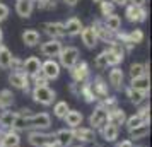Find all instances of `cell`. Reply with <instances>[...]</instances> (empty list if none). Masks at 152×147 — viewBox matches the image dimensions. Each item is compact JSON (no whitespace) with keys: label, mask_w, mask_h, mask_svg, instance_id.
I'll return each instance as SVG.
<instances>
[{"label":"cell","mask_w":152,"mask_h":147,"mask_svg":"<svg viewBox=\"0 0 152 147\" xmlns=\"http://www.w3.org/2000/svg\"><path fill=\"white\" fill-rule=\"evenodd\" d=\"M70 147H82V146H70Z\"/></svg>","instance_id":"cell-54"},{"label":"cell","mask_w":152,"mask_h":147,"mask_svg":"<svg viewBox=\"0 0 152 147\" xmlns=\"http://www.w3.org/2000/svg\"><path fill=\"white\" fill-rule=\"evenodd\" d=\"M128 39H130V43L135 46V45H138V43L144 41V31L142 29H133V31H130L128 33Z\"/></svg>","instance_id":"cell-41"},{"label":"cell","mask_w":152,"mask_h":147,"mask_svg":"<svg viewBox=\"0 0 152 147\" xmlns=\"http://www.w3.org/2000/svg\"><path fill=\"white\" fill-rule=\"evenodd\" d=\"M43 29H45V34L50 36V39H60L63 36H67L63 22H45Z\"/></svg>","instance_id":"cell-14"},{"label":"cell","mask_w":152,"mask_h":147,"mask_svg":"<svg viewBox=\"0 0 152 147\" xmlns=\"http://www.w3.org/2000/svg\"><path fill=\"white\" fill-rule=\"evenodd\" d=\"M144 123H149V121H145L144 116H140L138 113H135V115H132V116H128L126 118V121H125V125H126V128L128 130H132V128H135V127L138 125H144ZM151 125V123H149Z\"/></svg>","instance_id":"cell-37"},{"label":"cell","mask_w":152,"mask_h":147,"mask_svg":"<svg viewBox=\"0 0 152 147\" xmlns=\"http://www.w3.org/2000/svg\"><path fill=\"white\" fill-rule=\"evenodd\" d=\"M116 147H135V146H133V142H132L130 139H126V140H121V142H118Z\"/></svg>","instance_id":"cell-48"},{"label":"cell","mask_w":152,"mask_h":147,"mask_svg":"<svg viewBox=\"0 0 152 147\" xmlns=\"http://www.w3.org/2000/svg\"><path fill=\"white\" fill-rule=\"evenodd\" d=\"M149 132H151V127H149V123H144V125H138V127H135V128L128 130V135H130V140L133 142V140L145 139V137L149 135Z\"/></svg>","instance_id":"cell-30"},{"label":"cell","mask_w":152,"mask_h":147,"mask_svg":"<svg viewBox=\"0 0 152 147\" xmlns=\"http://www.w3.org/2000/svg\"><path fill=\"white\" fill-rule=\"evenodd\" d=\"M108 121L110 123H113V125H125V121H126V115H125V111L118 106V108H115V110H111L110 113H108Z\"/></svg>","instance_id":"cell-29"},{"label":"cell","mask_w":152,"mask_h":147,"mask_svg":"<svg viewBox=\"0 0 152 147\" xmlns=\"http://www.w3.org/2000/svg\"><path fill=\"white\" fill-rule=\"evenodd\" d=\"M45 147H60V146H58V144L55 142V139H53V140H50V142H48Z\"/></svg>","instance_id":"cell-51"},{"label":"cell","mask_w":152,"mask_h":147,"mask_svg":"<svg viewBox=\"0 0 152 147\" xmlns=\"http://www.w3.org/2000/svg\"><path fill=\"white\" fill-rule=\"evenodd\" d=\"M15 2H17V0H15ZM33 2H34V0H33Z\"/></svg>","instance_id":"cell-57"},{"label":"cell","mask_w":152,"mask_h":147,"mask_svg":"<svg viewBox=\"0 0 152 147\" xmlns=\"http://www.w3.org/2000/svg\"><path fill=\"white\" fill-rule=\"evenodd\" d=\"M80 39L86 45V48H89V50H94L97 46V41H99L96 33H94V29L91 28V26H84L82 28V31H80Z\"/></svg>","instance_id":"cell-20"},{"label":"cell","mask_w":152,"mask_h":147,"mask_svg":"<svg viewBox=\"0 0 152 147\" xmlns=\"http://www.w3.org/2000/svg\"><path fill=\"white\" fill-rule=\"evenodd\" d=\"M103 22L111 33H116V31L121 29V17H120L118 14H111V15H108V17H104Z\"/></svg>","instance_id":"cell-32"},{"label":"cell","mask_w":152,"mask_h":147,"mask_svg":"<svg viewBox=\"0 0 152 147\" xmlns=\"http://www.w3.org/2000/svg\"><path fill=\"white\" fill-rule=\"evenodd\" d=\"M0 135H2V130H0Z\"/></svg>","instance_id":"cell-55"},{"label":"cell","mask_w":152,"mask_h":147,"mask_svg":"<svg viewBox=\"0 0 152 147\" xmlns=\"http://www.w3.org/2000/svg\"><path fill=\"white\" fill-rule=\"evenodd\" d=\"M14 105V94L9 89L0 91V110H7L9 106Z\"/></svg>","instance_id":"cell-35"},{"label":"cell","mask_w":152,"mask_h":147,"mask_svg":"<svg viewBox=\"0 0 152 147\" xmlns=\"http://www.w3.org/2000/svg\"><path fill=\"white\" fill-rule=\"evenodd\" d=\"M53 139L60 147H70L74 142V130L72 128H60L53 133Z\"/></svg>","instance_id":"cell-17"},{"label":"cell","mask_w":152,"mask_h":147,"mask_svg":"<svg viewBox=\"0 0 152 147\" xmlns=\"http://www.w3.org/2000/svg\"><path fill=\"white\" fill-rule=\"evenodd\" d=\"M91 87H92V92H94L96 101H101V99L110 96L108 94L110 92V86H108V82L101 75H97V77H94V80H91Z\"/></svg>","instance_id":"cell-8"},{"label":"cell","mask_w":152,"mask_h":147,"mask_svg":"<svg viewBox=\"0 0 152 147\" xmlns=\"http://www.w3.org/2000/svg\"><path fill=\"white\" fill-rule=\"evenodd\" d=\"M108 82L113 89H116V91H121L123 89V82H125V74L123 70L120 69V67H113L110 70V74H108Z\"/></svg>","instance_id":"cell-16"},{"label":"cell","mask_w":152,"mask_h":147,"mask_svg":"<svg viewBox=\"0 0 152 147\" xmlns=\"http://www.w3.org/2000/svg\"><path fill=\"white\" fill-rule=\"evenodd\" d=\"M9 84L14 89H19L22 92H29V87H31L29 77L24 72H10L9 74Z\"/></svg>","instance_id":"cell-5"},{"label":"cell","mask_w":152,"mask_h":147,"mask_svg":"<svg viewBox=\"0 0 152 147\" xmlns=\"http://www.w3.org/2000/svg\"><path fill=\"white\" fill-rule=\"evenodd\" d=\"M33 10H34V2H33V0H17V4H15V12H17L19 17L28 19V17H31Z\"/></svg>","instance_id":"cell-22"},{"label":"cell","mask_w":152,"mask_h":147,"mask_svg":"<svg viewBox=\"0 0 152 147\" xmlns=\"http://www.w3.org/2000/svg\"><path fill=\"white\" fill-rule=\"evenodd\" d=\"M12 53L5 45H0V69H10L12 63Z\"/></svg>","instance_id":"cell-34"},{"label":"cell","mask_w":152,"mask_h":147,"mask_svg":"<svg viewBox=\"0 0 152 147\" xmlns=\"http://www.w3.org/2000/svg\"><path fill=\"white\" fill-rule=\"evenodd\" d=\"M41 70V60L38 58V56H28L26 60H22V72L31 77V75H34Z\"/></svg>","instance_id":"cell-18"},{"label":"cell","mask_w":152,"mask_h":147,"mask_svg":"<svg viewBox=\"0 0 152 147\" xmlns=\"http://www.w3.org/2000/svg\"><path fill=\"white\" fill-rule=\"evenodd\" d=\"M21 146V135L14 130L2 132L0 135V147H19Z\"/></svg>","instance_id":"cell-19"},{"label":"cell","mask_w":152,"mask_h":147,"mask_svg":"<svg viewBox=\"0 0 152 147\" xmlns=\"http://www.w3.org/2000/svg\"><path fill=\"white\" fill-rule=\"evenodd\" d=\"M74 140H79L82 144H89L96 140V132L92 128H86V127H79L74 128Z\"/></svg>","instance_id":"cell-21"},{"label":"cell","mask_w":152,"mask_h":147,"mask_svg":"<svg viewBox=\"0 0 152 147\" xmlns=\"http://www.w3.org/2000/svg\"><path fill=\"white\" fill-rule=\"evenodd\" d=\"M50 140H53V133H46L45 130H33L28 133V142L33 147H45Z\"/></svg>","instance_id":"cell-7"},{"label":"cell","mask_w":152,"mask_h":147,"mask_svg":"<svg viewBox=\"0 0 152 147\" xmlns=\"http://www.w3.org/2000/svg\"><path fill=\"white\" fill-rule=\"evenodd\" d=\"M128 5H135V7H145L147 0H126Z\"/></svg>","instance_id":"cell-47"},{"label":"cell","mask_w":152,"mask_h":147,"mask_svg":"<svg viewBox=\"0 0 152 147\" xmlns=\"http://www.w3.org/2000/svg\"><path fill=\"white\" fill-rule=\"evenodd\" d=\"M33 113L31 110H21V111H15V118H14V123L10 127V130H14V132H21V130H26L29 128V116H31Z\"/></svg>","instance_id":"cell-13"},{"label":"cell","mask_w":152,"mask_h":147,"mask_svg":"<svg viewBox=\"0 0 152 147\" xmlns=\"http://www.w3.org/2000/svg\"><path fill=\"white\" fill-rule=\"evenodd\" d=\"M96 147H101V146H96Z\"/></svg>","instance_id":"cell-56"},{"label":"cell","mask_w":152,"mask_h":147,"mask_svg":"<svg viewBox=\"0 0 152 147\" xmlns=\"http://www.w3.org/2000/svg\"><path fill=\"white\" fill-rule=\"evenodd\" d=\"M70 110V106L67 101H58V103H55V106H53V115H55L56 118L63 120V116L67 115V111Z\"/></svg>","instance_id":"cell-38"},{"label":"cell","mask_w":152,"mask_h":147,"mask_svg":"<svg viewBox=\"0 0 152 147\" xmlns=\"http://www.w3.org/2000/svg\"><path fill=\"white\" fill-rule=\"evenodd\" d=\"M7 17H9V7L0 2V22H4Z\"/></svg>","instance_id":"cell-45"},{"label":"cell","mask_w":152,"mask_h":147,"mask_svg":"<svg viewBox=\"0 0 152 147\" xmlns=\"http://www.w3.org/2000/svg\"><path fill=\"white\" fill-rule=\"evenodd\" d=\"M31 96H33V99H34V103H38V105H43V106L53 105V103H55V99H56L55 91H53V89H50L48 86L33 87Z\"/></svg>","instance_id":"cell-2"},{"label":"cell","mask_w":152,"mask_h":147,"mask_svg":"<svg viewBox=\"0 0 152 147\" xmlns=\"http://www.w3.org/2000/svg\"><path fill=\"white\" fill-rule=\"evenodd\" d=\"M29 82L34 86V87H39V86H48V80H46V77L41 74V70H39L38 74H34V75H31V77H29Z\"/></svg>","instance_id":"cell-42"},{"label":"cell","mask_w":152,"mask_h":147,"mask_svg":"<svg viewBox=\"0 0 152 147\" xmlns=\"http://www.w3.org/2000/svg\"><path fill=\"white\" fill-rule=\"evenodd\" d=\"M99 132H101V137H103L106 142H115L118 139V135H120V127L113 125V123H106L99 128Z\"/></svg>","instance_id":"cell-24"},{"label":"cell","mask_w":152,"mask_h":147,"mask_svg":"<svg viewBox=\"0 0 152 147\" xmlns=\"http://www.w3.org/2000/svg\"><path fill=\"white\" fill-rule=\"evenodd\" d=\"M99 10H101L103 17H108V15L115 14V5L111 4L110 0H103V2H99Z\"/></svg>","instance_id":"cell-40"},{"label":"cell","mask_w":152,"mask_h":147,"mask_svg":"<svg viewBox=\"0 0 152 147\" xmlns=\"http://www.w3.org/2000/svg\"><path fill=\"white\" fill-rule=\"evenodd\" d=\"M92 2H97V4H99V2H103V0H92Z\"/></svg>","instance_id":"cell-53"},{"label":"cell","mask_w":152,"mask_h":147,"mask_svg":"<svg viewBox=\"0 0 152 147\" xmlns=\"http://www.w3.org/2000/svg\"><path fill=\"white\" fill-rule=\"evenodd\" d=\"M60 63L56 62L55 58H48L41 62V74L46 77V80H55L60 77Z\"/></svg>","instance_id":"cell-6"},{"label":"cell","mask_w":152,"mask_h":147,"mask_svg":"<svg viewBox=\"0 0 152 147\" xmlns=\"http://www.w3.org/2000/svg\"><path fill=\"white\" fill-rule=\"evenodd\" d=\"M70 77L74 82L77 84H84V82H87L91 77V70H89V63L84 62V60H79V62L70 69Z\"/></svg>","instance_id":"cell-4"},{"label":"cell","mask_w":152,"mask_h":147,"mask_svg":"<svg viewBox=\"0 0 152 147\" xmlns=\"http://www.w3.org/2000/svg\"><path fill=\"white\" fill-rule=\"evenodd\" d=\"M51 125V116L48 113H33L29 116V127L36 130H46Z\"/></svg>","instance_id":"cell-12"},{"label":"cell","mask_w":152,"mask_h":147,"mask_svg":"<svg viewBox=\"0 0 152 147\" xmlns=\"http://www.w3.org/2000/svg\"><path fill=\"white\" fill-rule=\"evenodd\" d=\"M106 123H108V111L97 105L96 108H94V111L91 113V116H89L91 128H92V130H96V128H101V127L106 125Z\"/></svg>","instance_id":"cell-10"},{"label":"cell","mask_w":152,"mask_h":147,"mask_svg":"<svg viewBox=\"0 0 152 147\" xmlns=\"http://www.w3.org/2000/svg\"><path fill=\"white\" fill-rule=\"evenodd\" d=\"M91 28L94 29V33H96L97 39H101L103 43L110 45L111 41H115V33H111L110 29L104 26L103 21H94L92 24H91Z\"/></svg>","instance_id":"cell-11"},{"label":"cell","mask_w":152,"mask_h":147,"mask_svg":"<svg viewBox=\"0 0 152 147\" xmlns=\"http://www.w3.org/2000/svg\"><path fill=\"white\" fill-rule=\"evenodd\" d=\"M22 41H24V45L29 46V48L38 46V45L41 43V34H39L36 29H26V31L22 33Z\"/></svg>","instance_id":"cell-25"},{"label":"cell","mask_w":152,"mask_h":147,"mask_svg":"<svg viewBox=\"0 0 152 147\" xmlns=\"http://www.w3.org/2000/svg\"><path fill=\"white\" fill-rule=\"evenodd\" d=\"M79 56H80V53L75 46H63L62 51L58 53V60H60L58 63H60V67H65L70 70L79 62Z\"/></svg>","instance_id":"cell-3"},{"label":"cell","mask_w":152,"mask_h":147,"mask_svg":"<svg viewBox=\"0 0 152 147\" xmlns=\"http://www.w3.org/2000/svg\"><path fill=\"white\" fill-rule=\"evenodd\" d=\"M15 118V111H10V110H0V127L2 128H7L10 130V127L14 123Z\"/></svg>","instance_id":"cell-33"},{"label":"cell","mask_w":152,"mask_h":147,"mask_svg":"<svg viewBox=\"0 0 152 147\" xmlns=\"http://www.w3.org/2000/svg\"><path fill=\"white\" fill-rule=\"evenodd\" d=\"M82 120H84V116H82V113L80 111H77V110H69L67 111V115L63 116V121H65V125L69 127V128H79V127L82 125Z\"/></svg>","instance_id":"cell-23"},{"label":"cell","mask_w":152,"mask_h":147,"mask_svg":"<svg viewBox=\"0 0 152 147\" xmlns=\"http://www.w3.org/2000/svg\"><path fill=\"white\" fill-rule=\"evenodd\" d=\"M104 55L108 60V67H118L125 60V50L120 43L115 39L108 45V48L104 50Z\"/></svg>","instance_id":"cell-1"},{"label":"cell","mask_w":152,"mask_h":147,"mask_svg":"<svg viewBox=\"0 0 152 147\" xmlns=\"http://www.w3.org/2000/svg\"><path fill=\"white\" fill-rule=\"evenodd\" d=\"M63 45L60 39H48V41L41 43V46H39V53L43 56H48V58H55L58 56V53L62 51Z\"/></svg>","instance_id":"cell-9"},{"label":"cell","mask_w":152,"mask_h":147,"mask_svg":"<svg viewBox=\"0 0 152 147\" xmlns=\"http://www.w3.org/2000/svg\"><path fill=\"white\" fill-rule=\"evenodd\" d=\"M125 15L130 22H145L147 21V9L145 7H135V5H128L125 10Z\"/></svg>","instance_id":"cell-15"},{"label":"cell","mask_w":152,"mask_h":147,"mask_svg":"<svg viewBox=\"0 0 152 147\" xmlns=\"http://www.w3.org/2000/svg\"><path fill=\"white\" fill-rule=\"evenodd\" d=\"M80 96L84 98L86 103H94V101H96L94 92H92V87H91V80H87V82H84V84L80 86Z\"/></svg>","instance_id":"cell-36"},{"label":"cell","mask_w":152,"mask_h":147,"mask_svg":"<svg viewBox=\"0 0 152 147\" xmlns=\"http://www.w3.org/2000/svg\"><path fill=\"white\" fill-rule=\"evenodd\" d=\"M2 39H4V33H2V28H0V45H2Z\"/></svg>","instance_id":"cell-52"},{"label":"cell","mask_w":152,"mask_h":147,"mask_svg":"<svg viewBox=\"0 0 152 147\" xmlns=\"http://www.w3.org/2000/svg\"><path fill=\"white\" fill-rule=\"evenodd\" d=\"M63 26H65V33H67V36L80 34V31H82V28H84V24L80 22V19H77V17H70L67 22H63Z\"/></svg>","instance_id":"cell-26"},{"label":"cell","mask_w":152,"mask_h":147,"mask_svg":"<svg viewBox=\"0 0 152 147\" xmlns=\"http://www.w3.org/2000/svg\"><path fill=\"white\" fill-rule=\"evenodd\" d=\"M80 86H82V84L72 82V84H70V92H72V94H75V96H80Z\"/></svg>","instance_id":"cell-46"},{"label":"cell","mask_w":152,"mask_h":147,"mask_svg":"<svg viewBox=\"0 0 152 147\" xmlns=\"http://www.w3.org/2000/svg\"><path fill=\"white\" fill-rule=\"evenodd\" d=\"M34 2H36L34 5L38 9H41V10H51V9L56 7L58 0H34Z\"/></svg>","instance_id":"cell-43"},{"label":"cell","mask_w":152,"mask_h":147,"mask_svg":"<svg viewBox=\"0 0 152 147\" xmlns=\"http://www.w3.org/2000/svg\"><path fill=\"white\" fill-rule=\"evenodd\" d=\"M94 67L97 70H104L108 69V60H106V55H104V51H101L99 55L94 58Z\"/></svg>","instance_id":"cell-44"},{"label":"cell","mask_w":152,"mask_h":147,"mask_svg":"<svg viewBox=\"0 0 152 147\" xmlns=\"http://www.w3.org/2000/svg\"><path fill=\"white\" fill-rule=\"evenodd\" d=\"M113 5H126V0H110Z\"/></svg>","instance_id":"cell-50"},{"label":"cell","mask_w":152,"mask_h":147,"mask_svg":"<svg viewBox=\"0 0 152 147\" xmlns=\"http://www.w3.org/2000/svg\"><path fill=\"white\" fill-rule=\"evenodd\" d=\"M147 94H149V92L135 91V89H132V87H126V96H128V99H130L132 105H135V106H140L142 103H145Z\"/></svg>","instance_id":"cell-31"},{"label":"cell","mask_w":152,"mask_h":147,"mask_svg":"<svg viewBox=\"0 0 152 147\" xmlns=\"http://www.w3.org/2000/svg\"><path fill=\"white\" fill-rule=\"evenodd\" d=\"M99 106L101 108H104L106 111L110 113L111 110H115V108H118V99L115 98V96H108V98H104L99 101Z\"/></svg>","instance_id":"cell-39"},{"label":"cell","mask_w":152,"mask_h":147,"mask_svg":"<svg viewBox=\"0 0 152 147\" xmlns=\"http://www.w3.org/2000/svg\"><path fill=\"white\" fill-rule=\"evenodd\" d=\"M128 87L135 89V91L149 92V89H151V77L149 75H142V77H137V79H130V86Z\"/></svg>","instance_id":"cell-27"},{"label":"cell","mask_w":152,"mask_h":147,"mask_svg":"<svg viewBox=\"0 0 152 147\" xmlns=\"http://www.w3.org/2000/svg\"><path fill=\"white\" fill-rule=\"evenodd\" d=\"M63 4L69 5V7H75L77 4H79V0H63Z\"/></svg>","instance_id":"cell-49"},{"label":"cell","mask_w":152,"mask_h":147,"mask_svg":"<svg viewBox=\"0 0 152 147\" xmlns=\"http://www.w3.org/2000/svg\"><path fill=\"white\" fill-rule=\"evenodd\" d=\"M149 69H151V63L145 62V63H132L130 65V79H137L142 77V75H149Z\"/></svg>","instance_id":"cell-28"}]
</instances>
